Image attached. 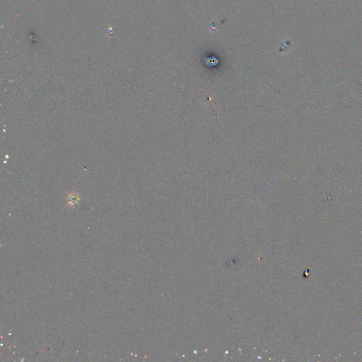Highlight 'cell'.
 Wrapping results in <instances>:
<instances>
[{
  "instance_id": "1",
  "label": "cell",
  "mask_w": 362,
  "mask_h": 362,
  "mask_svg": "<svg viewBox=\"0 0 362 362\" xmlns=\"http://www.w3.org/2000/svg\"><path fill=\"white\" fill-rule=\"evenodd\" d=\"M78 199H79L78 196L74 194V193H72L71 195H69V203H71V204H74L75 202H77Z\"/></svg>"
}]
</instances>
